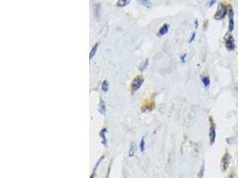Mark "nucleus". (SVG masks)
Masks as SVG:
<instances>
[{"label":"nucleus","instance_id":"1","mask_svg":"<svg viewBox=\"0 0 238 178\" xmlns=\"http://www.w3.org/2000/svg\"><path fill=\"white\" fill-rule=\"evenodd\" d=\"M226 12H227L226 7L224 4H222V3L219 4V6H218V11H217V13H216L215 15H214L215 19H217V20H221V19H223V18L226 16Z\"/></svg>","mask_w":238,"mask_h":178},{"label":"nucleus","instance_id":"2","mask_svg":"<svg viewBox=\"0 0 238 178\" xmlns=\"http://www.w3.org/2000/svg\"><path fill=\"white\" fill-rule=\"evenodd\" d=\"M143 83H144V79H143L142 78H136L133 80L132 85H131V88H132V90H133V91H138V90L141 87V86L143 85Z\"/></svg>","mask_w":238,"mask_h":178},{"label":"nucleus","instance_id":"17","mask_svg":"<svg viewBox=\"0 0 238 178\" xmlns=\"http://www.w3.org/2000/svg\"><path fill=\"white\" fill-rule=\"evenodd\" d=\"M147 64H148V60H146V61H145V63H144V64H142V65L140 66V69H139V70H145V69H146V67L147 66Z\"/></svg>","mask_w":238,"mask_h":178},{"label":"nucleus","instance_id":"14","mask_svg":"<svg viewBox=\"0 0 238 178\" xmlns=\"http://www.w3.org/2000/svg\"><path fill=\"white\" fill-rule=\"evenodd\" d=\"M136 150H137L136 145H135V143H132L130 146V157H132L136 153Z\"/></svg>","mask_w":238,"mask_h":178},{"label":"nucleus","instance_id":"15","mask_svg":"<svg viewBox=\"0 0 238 178\" xmlns=\"http://www.w3.org/2000/svg\"><path fill=\"white\" fill-rule=\"evenodd\" d=\"M202 83H203L205 87L209 86H210V78L209 77H203L202 78Z\"/></svg>","mask_w":238,"mask_h":178},{"label":"nucleus","instance_id":"21","mask_svg":"<svg viewBox=\"0 0 238 178\" xmlns=\"http://www.w3.org/2000/svg\"><path fill=\"white\" fill-rule=\"evenodd\" d=\"M186 54L182 55V57H181V60H182V62H185V61H186Z\"/></svg>","mask_w":238,"mask_h":178},{"label":"nucleus","instance_id":"9","mask_svg":"<svg viewBox=\"0 0 238 178\" xmlns=\"http://www.w3.org/2000/svg\"><path fill=\"white\" fill-rule=\"evenodd\" d=\"M98 46H99V44L96 43V44L94 45L93 48L91 49V52H90V54H89V59H90V60H92V58L95 55V53H96V50H97V48H98Z\"/></svg>","mask_w":238,"mask_h":178},{"label":"nucleus","instance_id":"13","mask_svg":"<svg viewBox=\"0 0 238 178\" xmlns=\"http://www.w3.org/2000/svg\"><path fill=\"white\" fill-rule=\"evenodd\" d=\"M138 1L140 2L141 5L145 6L146 7H151V1H150V0H138Z\"/></svg>","mask_w":238,"mask_h":178},{"label":"nucleus","instance_id":"11","mask_svg":"<svg viewBox=\"0 0 238 178\" xmlns=\"http://www.w3.org/2000/svg\"><path fill=\"white\" fill-rule=\"evenodd\" d=\"M229 156H228V154L226 153V155H225V157L223 158V162L225 163V165L223 166H224V170L225 169H226L227 168V166H228V163H229Z\"/></svg>","mask_w":238,"mask_h":178},{"label":"nucleus","instance_id":"5","mask_svg":"<svg viewBox=\"0 0 238 178\" xmlns=\"http://www.w3.org/2000/svg\"><path fill=\"white\" fill-rule=\"evenodd\" d=\"M209 135H210V142L213 143L214 141H215V138H216V130L214 128L213 126H210V132H209Z\"/></svg>","mask_w":238,"mask_h":178},{"label":"nucleus","instance_id":"20","mask_svg":"<svg viewBox=\"0 0 238 178\" xmlns=\"http://www.w3.org/2000/svg\"><path fill=\"white\" fill-rule=\"evenodd\" d=\"M216 1H217V0H210V7H212L215 4Z\"/></svg>","mask_w":238,"mask_h":178},{"label":"nucleus","instance_id":"19","mask_svg":"<svg viewBox=\"0 0 238 178\" xmlns=\"http://www.w3.org/2000/svg\"><path fill=\"white\" fill-rule=\"evenodd\" d=\"M203 170H204V165H202V170H201V173L199 174V175L198 176H202L203 174Z\"/></svg>","mask_w":238,"mask_h":178},{"label":"nucleus","instance_id":"6","mask_svg":"<svg viewBox=\"0 0 238 178\" xmlns=\"http://www.w3.org/2000/svg\"><path fill=\"white\" fill-rule=\"evenodd\" d=\"M169 31V25L168 24H164L159 31V35L160 36H164L168 33Z\"/></svg>","mask_w":238,"mask_h":178},{"label":"nucleus","instance_id":"12","mask_svg":"<svg viewBox=\"0 0 238 178\" xmlns=\"http://www.w3.org/2000/svg\"><path fill=\"white\" fill-rule=\"evenodd\" d=\"M108 89H109V84H108V81H107V80H104V81L103 82V84H102V90H103L104 93H106V92L108 91Z\"/></svg>","mask_w":238,"mask_h":178},{"label":"nucleus","instance_id":"10","mask_svg":"<svg viewBox=\"0 0 238 178\" xmlns=\"http://www.w3.org/2000/svg\"><path fill=\"white\" fill-rule=\"evenodd\" d=\"M99 112L103 115L105 114V103L103 100H101L99 102Z\"/></svg>","mask_w":238,"mask_h":178},{"label":"nucleus","instance_id":"18","mask_svg":"<svg viewBox=\"0 0 238 178\" xmlns=\"http://www.w3.org/2000/svg\"><path fill=\"white\" fill-rule=\"evenodd\" d=\"M194 39H195V33H193V35H192V37H191V39H190L189 42H190V43H191V42H193V41L194 40Z\"/></svg>","mask_w":238,"mask_h":178},{"label":"nucleus","instance_id":"8","mask_svg":"<svg viewBox=\"0 0 238 178\" xmlns=\"http://www.w3.org/2000/svg\"><path fill=\"white\" fill-rule=\"evenodd\" d=\"M130 3V0H119L118 3H117V6L119 7H124L127 5H129Z\"/></svg>","mask_w":238,"mask_h":178},{"label":"nucleus","instance_id":"16","mask_svg":"<svg viewBox=\"0 0 238 178\" xmlns=\"http://www.w3.org/2000/svg\"><path fill=\"white\" fill-rule=\"evenodd\" d=\"M145 139L143 138L142 140H141V142H140V150L142 151V152H144L145 151Z\"/></svg>","mask_w":238,"mask_h":178},{"label":"nucleus","instance_id":"4","mask_svg":"<svg viewBox=\"0 0 238 178\" xmlns=\"http://www.w3.org/2000/svg\"><path fill=\"white\" fill-rule=\"evenodd\" d=\"M226 46L227 48V50L229 51H233L234 48H235V44H234V38L232 36H230L227 39H226Z\"/></svg>","mask_w":238,"mask_h":178},{"label":"nucleus","instance_id":"7","mask_svg":"<svg viewBox=\"0 0 238 178\" xmlns=\"http://www.w3.org/2000/svg\"><path fill=\"white\" fill-rule=\"evenodd\" d=\"M106 129H103L101 132H100V134H99V135H100V137L102 138V142H103V144L104 145V146H106L107 145V140H106V137H105V133H106Z\"/></svg>","mask_w":238,"mask_h":178},{"label":"nucleus","instance_id":"3","mask_svg":"<svg viewBox=\"0 0 238 178\" xmlns=\"http://www.w3.org/2000/svg\"><path fill=\"white\" fill-rule=\"evenodd\" d=\"M228 30L229 31H232L234 28V12L232 9L228 10Z\"/></svg>","mask_w":238,"mask_h":178}]
</instances>
